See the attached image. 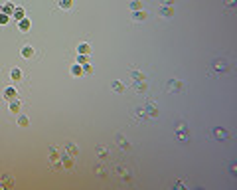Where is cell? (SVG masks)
<instances>
[{
	"label": "cell",
	"instance_id": "2",
	"mask_svg": "<svg viewBox=\"0 0 237 190\" xmlns=\"http://www.w3.org/2000/svg\"><path fill=\"white\" fill-rule=\"evenodd\" d=\"M168 89L170 91H178V89H182V83L180 81H170L168 83Z\"/></svg>",
	"mask_w": 237,
	"mask_h": 190
},
{
	"label": "cell",
	"instance_id": "15",
	"mask_svg": "<svg viewBox=\"0 0 237 190\" xmlns=\"http://www.w3.org/2000/svg\"><path fill=\"white\" fill-rule=\"evenodd\" d=\"M6 22H8V18H6L4 14H0V24H6Z\"/></svg>",
	"mask_w": 237,
	"mask_h": 190
},
{
	"label": "cell",
	"instance_id": "5",
	"mask_svg": "<svg viewBox=\"0 0 237 190\" xmlns=\"http://www.w3.org/2000/svg\"><path fill=\"white\" fill-rule=\"evenodd\" d=\"M144 18H146L144 12H134V20H136V22H140V20H144Z\"/></svg>",
	"mask_w": 237,
	"mask_h": 190
},
{
	"label": "cell",
	"instance_id": "12",
	"mask_svg": "<svg viewBox=\"0 0 237 190\" xmlns=\"http://www.w3.org/2000/svg\"><path fill=\"white\" fill-rule=\"evenodd\" d=\"M14 95H16L14 89H6V97H14Z\"/></svg>",
	"mask_w": 237,
	"mask_h": 190
},
{
	"label": "cell",
	"instance_id": "16",
	"mask_svg": "<svg viewBox=\"0 0 237 190\" xmlns=\"http://www.w3.org/2000/svg\"><path fill=\"white\" fill-rule=\"evenodd\" d=\"M99 154H101V157H105V154H107V150H105L103 147H99Z\"/></svg>",
	"mask_w": 237,
	"mask_h": 190
},
{
	"label": "cell",
	"instance_id": "11",
	"mask_svg": "<svg viewBox=\"0 0 237 190\" xmlns=\"http://www.w3.org/2000/svg\"><path fill=\"white\" fill-rule=\"evenodd\" d=\"M10 109H12V111H18V109H20V103H18V101H14V103L10 105Z\"/></svg>",
	"mask_w": 237,
	"mask_h": 190
},
{
	"label": "cell",
	"instance_id": "10",
	"mask_svg": "<svg viewBox=\"0 0 237 190\" xmlns=\"http://www.w3.org/2000/svg\"><path fill=\"white\" fill-rule=\"evenodd\" d=\"M71 71L75 73V75H81V68H79V65H73V68H71Z\"/></svg>",
	"mask_w": 237,
	"mask_h": 190
},
{
	"label": "cell",
	"instance_id": "4",
	"mask_svg": "<svg viewBox=\"0 0 237 190\" xmlns=\"http://www.w3.org/2000/svg\"><path fill=\"white\" fill-rule=\"evenodd\" d=\"M10 75H12L14 81H18L20 77H22V73H20V69H12V73H10Z\"/></svg>",
	"mask_w": 237,
	"mask_h": 190
},
{
	"label": "cell",
	"instance_id": "18",
	"mask_svg": "<svg viewBox=\"0 0 237 190\" xmlns=\"http://www.w3.org/2000/svg\"><path fill=\"white\" fill-rule=\"evenodd\" d=\"M225 2H227V4H233V2H235V0H225Z\"/></svg>",
	"mask_w": 237,
	"mask_h": 190
},
{
	"label": "cell",
	"instance_id": "13",
	"mask_svg": "<svg viewBox=\"0 0 237 190\" xmlns=\"http://www.w3.org/2000/svg\"><path fill=\"white\" fill-rule=\"evenodd\" d=\"M22 14H24V12H22V8H18L16 12H14V16H16V18H22Z\"/></svg>",
	"mask_w": 237,
	"mask_h": 190
},
{
	"label": "cell",
	"instance_id": "14",
	"mask_svg": "<svg viewBox=\"0 0 237 190\" xmlns=\"http://www.w3.org/2000/svg\"><path fill=\"white\" fill-rule=\"evenodd\" d=\"M20 26H22L24 30H26V28H30V22H28V20H22V24H20Z\"/></svg>",
	"mask_w": 237,
	"mask_h": 190
},
{
	"label": "cell",
	"instance_id": "17",
	"mask_svg": "<svg viewBox=\"0 0 237 190\" xmlns=\"http://www.w3.org/2000/svg\"><path fill=\"white\" fill-rule=\"evenodd\" d=\"M113 87H115V89H123V85H121L119 81H115V83H113Z\"/></svg>",
	"mask_w": 237,
	"mask_h": 190
},
{
	"label": "cell",
	"instance_id": "3",
	"mask_svg": "<svg viewBox=\"0 0 237 190\" xmlns=\"http://www.w3.org/2000/svg\"><path fill=\"white\" fill-rule=\"evenodd\" d=\"M213 135L217 137V139H227V131H223V129H215Z\"/></svg>",
	"mask_w": 237,
	"mask_h": 190
},
{
	"label": "cell",
	"instance_id": "7",
	"mask_svg": "<svg viewBox=\"0 0 237 190\" xmlns=\"http://www.w3.org/2000/svg\"><path fill=\"white\" fill-rule=\"evenodd\" d=\"M146 111H148V115H152V117H154V115L158 113V111H156V107H154V105H148V107H146Z\"/></svg>",
	"mask_w": 237,
	"mask_h": 190
},
{
	"label": "cell",
	"instance_id": "9",
	"mask_svg": "<svg viewBox=\"0 0 237 190\" xmlns=\"http://www.w3.org/2000/svg\"><path fill=\"white\" fill-rule=\"evenodd\" d=\"M79 52H83V54H87V52H89V46H87V44H81V46H79Z\"/></svg>",
	"mask_w": 237,
	"mask_h": 190
},
{
	"label": "cell",
	"instance_id": "8",
	"mask_svg": "<svg viewBox=\"0 0 237 190\" xmlns=\"http://www.w3.org/2000/svg\"><path fill=\"white\" fill-rule=\"evenodd\" d=\"M59 6H61V8H69V6H71V0H59Z\"/></svg>",
	"mask_w": 237,
	"mask_h": 190
},
{
	"label": "cell",
	"instance_id": "1",
	"mask_svg": "<svg viewBox=\"0 0 237 190\" xmlns=\"http://www.w3.org/2000/svg\"><path fill=\"white\" fill-rule=\"evenodd\" d=\"M227 59H215L213 62V69H215V73H223V71H227Z\"/></svg>",
	"mask_w": 237,
	"mask_h": 190
},
{
	"label": "cell",
	"instance_id": "6",
	"mask_svg": "<svg viewBox=\"0 0 237 190\" xmlns=\"http://www.w3.org/2000/svg\"><path fill=\"white\" fill-rule=\"evenodd\" d=\"M22 55H24V58H30V55H32V48H30V46H26V48L22 50Z\"/></svg>",
	"mask_w": 237,
	"mask_h": 190
}]
</instances>
